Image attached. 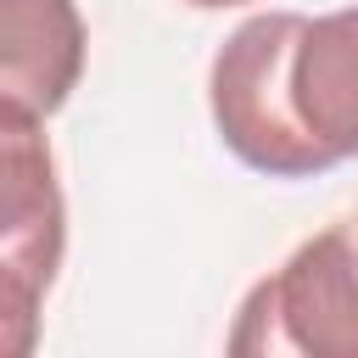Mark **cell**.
<instances>
[{"mask_svg":"<svg viewBox=\"0 0 358 358\" xmlns=\"http://www.w3.org/2000/svg\"><path fill=\"white\" fill-rule=\"evenodd\" d=\"M302 11H263L246 17L213 56L207 73V101L218 140L257 173L268 179H313L330 173L313 134L296 117L291 101V50L302 34Z\"/></svg>","mask_w":358,"mask_h":358,"instance_id":"1","label":"cell"},{"mask_svg":"<svg viewBox=\"0 0 358 358\" xmlns=\"http://www.w3.org/2000/svg\"><path fill=\"white\" fill-rule=\"evenodd\" d=\"M229 352L358 358V218L319 229L252 285L229 330Z\"/></svg>","mask_w":358,"mask_h":358,"instance_id":"2","label":"cell"},{"mask_svg":"<svg viewBox=\"0 0 358 358\" xmlns=\"http://www.w3.org/2000/svg\"><path fill=\"white\" fill-rule=\"evenodd\" d=\"M39 117L0 106V162H6V224H0V280H6V313H0V347L22 358L34 347L39 302L62 268L67 246V207L56 185L50 145L34 129Z\"/></svg>","mask_w":358,"mask_h":358,"instance_id":"3","label":"cell"},{"mask_svg":"<svg viewBox=\"0 0 358 358\" xmlns=\"http://www.w3.org/2000/svg\"><path fill=\"white\" fill-rule=\"evenodd\" d=\"M84 73V17L73 0H0V106L50 117Z\"/></svg>","mask_w":358,"mask_h":358,"instance_id":"4","label":"cell"},{"mask_svg":"<svg viewBox=\"0 0 358 358\" xmlns=\"http://www.w3.org/2000/svg\"><path fill=\"white\" fill-rule=\"evenodd\" d=\"M185 6H196V11H229V6H252V0H185Z\"/></svg>","mask_w":358,"mask_h":358,"instance_id":"5","label":"cell"},{"mask_svg":"<svg viewBox=\"0 0 358 358\" xmlns=\"http://www.w3.org/2000/svg\"><path fill=\"white\" fill-rule=\"evenodd\" d=\"M352 11H358V6H352Z\"/></svg>","mask_w":358,"mask_h":358,"instance_id":"6","label":"cell"}]
</instances>
